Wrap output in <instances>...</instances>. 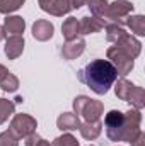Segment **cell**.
I'll return each mask as SVG.
<instances>
[{"label":"cell","instance_id":"1","mask_svg":"<svg viewBox=\"0 0 145 146\" xmlns=\"http://www.w3.org/2000/svg\"><path fill=\"white\" fill-rule=\"evenodd\" d=\"M142 124V114L137 109H130L128 112L121 110H109L104 117V127H106V136L109 141H125V143H133L137 136L142 133L140 129Z\"/></svg>","mask_w":145,"mask_h":146},{"label":"cell","instance_id":"2","mask_svg":"<svg viewBox=\"0 0 145 146\" xmlns=\"http://www.w3.org/2000/svg\"><path fill=\"white\" fill-rule=\"evenodd\" d=\"M77 78L79 82L87 85L94 94L104 95L118 80V72L108 60L96 58L77 72Z\"/></svg>","mask_w":145,"mask_h":146},{"label":"cell","instance_id":"3","mask_svg":"<svg viewBox=\"0 0 145 146\" xmlns=\"http://www.w3.org/2000/svg\"><path fill=\"white\" fill-rule=\"evenodd\" d=\"M114 92H116V97L121 99L123 102H128L132 104L137 110H142L145 107V92L142 87L128 82L125 76H121L118 80V83L114 85Z\"/></svg>","mask_w":145,"mask_h":146},{"label":"cell","instance_id":"4","mask_svg":"<svg viewBox=\"0 0 145 146\" xmlns=\"http://www.w3.org/2000/svg\"><path fill=\"white\" fill-rule=\"evenodd\" d=\"M77 115H82L85 122H97L104 112V104L101 100H94L87 95H79L72 102Z\"/></svg>","mask_w":145,"mask_h":146},{"label":"cell","instance_id":"5","mask_svg":"<svg viewBox=\"0 0 145 146\" xmlns=\"http://www.w3.org/2000/svg\"><path fill=\"white\" fill-rule=\"evenodd\" d=\"M106 56H108V61L116 68V72H118L119 76H126L128 73L133 70V66H135L133 58H130L126 53H123L116 46H111L109 48L108 51H106Z\"/></svg>","mask_w":145,"mask_h":146},{"label":"cell","instance_id":"6","mask_svg":"<svg viewBox=\"0 0 145 146\" xmlns=\"http://www.w3.org/2000/svg\"><path fill=\"white\" fill-rule=\"evenodd\" d=\"M38 122L36 119L29 114H15L12 117V122H10V131L17 136V138H26L33 133H36Z\"/></svg>","mask_w":145,"mask_h":146},{"label":"cell","instance_id":"7","mask_svg":"<svg viewBox=\"0 0 145 146\" xmlns=\"http://www.w3.org/2000/svg\"><path fill=\"white\" fill-rule=\"evenodd\" d=\"M133 9H135V5L132 2H128V0H116V2L108 5V10H106L104 17L108 21H111V22H114V24L123 26L125 19L133 12Z\"/></svg>","mask_w":145,"mask_h":146},{"label":"cell","instance_id":"8","mask_svg":"<svg viewBox=\"0 0 145 146\" xmlns=\"http://www.w3.org/2000/svg\"><path fill=\"white\" fill-rule=\"evenodd\" d=\"M38 2L43 12H48L55 17H62L73 10L72 0H38Z\"/></svg>","mask_w":145,"mask_h":146},{"label":"cell","instance_id":"9","mask_svg":"<svg viewBox=\"0 0 145 146\" xmlns=\"http://www.w3.org/2000/svg\"><path fill=\"white\" fill-rule=\"evenodd\" d=\"M114 46H116L118 49H121L123 53H126V54H128L130 58H133V60L142 53V42H140L135 36L128 34V33L119 37V39L114 42Z\"/></svg>","mask_w":145,"mask_h":146},{"label":"cell","instance_id":"10","mask_svg":"<svg viewBox=\"0 0 145 146\" xmlns=\"http://www.w3.org/2000/svg\"><path fill=\"white\" fill-rule=\"evenodd\" d=\"M85 49V41L82 37H75V39H70L67 41L63 46H62V58L67 60V61H72V60H77Z\"/></svg>","mask_w":145,"mask_h":146},{"label":"cell","instance_id":"11","mask_svg":"<svg viewBox=\"0 0 145 146\" xmlns=\"http://www.w3.org/2000/svg\"><path fill=\"white\" fill-rule=\"evenodd\" d=\"M24 51V37L22 36H10L7 37L5 46H3V53L9 60H17Z\"/></svg>","mask_w":145,"mask_h":146},{"label":"cell","instance_id":"12","mask_svg":"<svg viewBox=\"0 0 145 146\" xmlns=\"http://www.w3.org/2000/svg\"><path fill=\"white\" fill-rule=\"evenodd\" d=\"M104 26H106V22L101 19V17H82L80 21H79V29H80V34H94V33H99V31H103L104 29Z\"/></svg>","mask_w":145,"mask_h":146},{"label":"cell","instance_id":"13","mask_svg":"<svg viewBox=\"0 0 145 146\" xmlns=\"http://www.w3.org/2000/svg\"><path fill=\"white\" fill-rule=\"evenodd\" d=\"M53 33H55V27L46 19H38L36 22L33 24V36H34V39L41 41V42L51 39L53 37Z\"/></svg>","mask_w":145,"mask_h":146},{"label":"cell","instance_id":"14","mask_svg":"<svg viewBox=\"0 0 145 146\" xmlns=\"http://www.w3.org/2000/svg\"><path fill=\"white\" fill-rule=\"evenodd\" d=\"M3 29L10 36H21L26 29V21L21 15H7L3 21Z\"/></svg>","mask_w":145,"mask_h":146},{"label":"cell","instance_id":"15","mask_svg":"<svg viewBox=\"0 0 145 146\" xmlns=\"http://www.w3.org/2000/svg\"><path fill=\"white\" fill-rule=\"evenodd\" d=\"M80 126V119L75 112H63L56 119V127L60 131H77Z\"/></svg>","mask_w":145,"mask_h":146},{"label":"cell","instance_id":"16","mask_svg":"<svg viewBox=\"0 0 145 146\" xmlns=\"http://www.w3.org/2000/svg\"><path fill=\"white\" fill-rule=\"evenodd\" d=\"M79 131H80V136L87 141H94L96 138H99L101 131H103V124L97 121V122H80L79 126Z\"/></svg>","mask_w":145,"mask_h":146},{"label":"cell","instance_id":"17","mask_svg":"<svg viewBox=\"0 0 145 146\" xmlns=\"http://www.w3.org/2000/svg\"><path fill=\"white\" fill-rule=\"evenodd\" d=\"M125 26H128L135 36H145V17L142 14L128 15L125 19Z\"/></svg>","mask_w":145,"mask_h":146},{"label":"cell","instance_id":"18","mask_svg":"<svg viewBox=\"0 0 145 146\" xmlns=\"http://www.w3.org/2000/svg\"><path fill=\"white\" fill-rule=\"evenodd\" d=\"M62 34L67 41L75 39L80 36V29H79V21L77 17H68L63 24H62Z\"/></svg>","mask_w":145,"mask_h":146},{"label":"cell","instance_id":"19","mask_svg":"<svg viewBox=\"0 0 145 146\" xmlns=\"http://www.w3.org/2000/svg\"><path fill=\"white\" fill-rule=\"evenodd\" d=\"M108 5H109L108 0H89L87 2V7H89L91 14L94 17H101V19H104V14L108 10Z\"/></svg>","mask_w":145,"mask_h":146},{"label":"cell","instance_id":"20","mask_svg":"<svg viewBox=\"0 0 145 146\" xmlns=\"http://www.w3.org/2000/svg\"><path fill=\"white\" fill-rule=\"evenodd\" d=\"M0 88H2L3 92H9V94L15 92V90L19 88V78H17L14 73L9 72L2 80H0Z\"/></svg>","mask_w":145,"mask_h":146},{"label":"cell","instance_id":"21","mask_svg":"<svg viewBox=\"0 0 145 146\" xmlns=\"http://www.w3.org/2000/svg\"><path fill=\"white\" fill-rule=\"evenodd\" d=\"M104 29H106V39H108L109 42H116V41L123 36V34H126V31L123 29V26L114 24V22L106 24V26H104Z\"/></svg>","mask_w":145,"mask_h":146},{"label":"cell","instance_id":"22","mask_svg":"<svg viewBox=\"0 0 145 146\" xmlns=\"http://www.w3.org/2000/svg\"><path fill=\"white\" fill-rule=\"evenodd\" d=\"M15 110V104L9 99H0V124H3Z\"/></svg>","mask_w":145,"mask_h":146},{"label":"cell","instance_id":"23","mask_svg":"<svg viewBox=\"0 0 145 146\" xmlns=\"http://www.w3.org/2000/svg\"><path fill=\"white\" fill-rule=\"evenodd\" d=\"M26 0H0V14H10L19 10Z\"/></svg>","mask_w":145,"mask_h":146},{"label":"cell","instance_id":"24","mask_svg":"<svg viewBox=\"0 0 145 146\" xmlns=\"http://www.w3.org/2000/svg\"><path fill=\"white\" fill-rule=\"evenodd\" d=\"M51 146H79V141L73 138L70 133H65V134L55 138L53 143H51Z\"/></svg>","mask_w":145,"mask_h":146},{"label":"cell","instance_id":"25","mask_svg":"<svg viewBox=\"0 0 145 146\" xmlns=\"http://www.w3.org/2000/svg\"><path fill=\"white\" fill-rule=\"evenodd\" d=\"M0 146H19V138L9 129L0 133Z\"/></svg>","mask_w":145,"mask_h":146},{"label":"cell","instance_id":"26","mask_svg":"<svg viewBox=\"0 0 145 146\" xmlns=\"http://www.w3.org/2000/svg\"><path fill=\"white\" fill-rule=\"evenodd\" d=\"M26 146H51L46 139H43L39 134L36 133H33V134H29V136H26Z\"/></svg>","mask_w":145,"mask_h":146},{"label":"cell","instance_id":"27","mask_svg":"<svg viewBox=\"0 0 145 146\" xmlns=\"http://www.w3.org/2000/svg\"><path fill=\"white\" fill-rule=\"evenodd\" d=\"M145 145V134L144 133H140L138 136H137V139L132 143V146H144Z\"/></svg>","mask_w":145,"mask_h":146},{"label":"cell","instance_id":"28","mask_svg":"<svg viewBox=\"0 0 145 146\" xmlns=\"http://www.w3.org/2000/svg\"><path fill=\"white\" fill-rule=\"evenodd\" d=\"M89 0H72V3H73V9H80L82 5H85Z\"/></svg>","mask_w":145,"mask_h":146},{"label":"cell","instance_id":"29","mask_svg":"<svg viewBox=\"0 0 145 146\" xmlns=\"http://www.w3.org/2000/svg\"><path fill=\"white\" fill-rule=\"evenodd\" d=\"M7 73H9V70H7V68H5L3 65H0V80H2V78H3V76L7 75Z\"/></svg>","mask_w":145,"mask_h":146},{"label":"cell","instance_id":"30","mask_svg":"<svg viewBox=\"0 0 145 146\" xmlns=\"http://www.w3.org/2000/svg\"><path fill=\"white\" fill-rule=\"evenodd\" d=\"M7 37V33H5V29H3V26H0V41H3Z\"/></svg>","mask_w":145,"mask_h":146},{"label":"cell","instance_id":"31","mask_svg":"<svg viewBox=\"0 0 145 146\" xmlns=\"http://www.w3.org/2000/svg\"><path fill=\"white\" fill-rule=\"evenodd\" d=\"M21 102H22V97H15V102L14 104H21Z\"/></svg>","mask_w":145,"mask_h":146},{"label":"cell","instance_id":"32","mask_svg":"<svg viewBox=\"0 0 145 146\" xmlns=\"http://www.w3.org/2000/svg\"><path fill=\"white\" fill-rule=\"evenodd\" d=\"M89 146H92V145H89Z\"/></svg>","mask_w":145,"mask_h":146}]
</instances>
